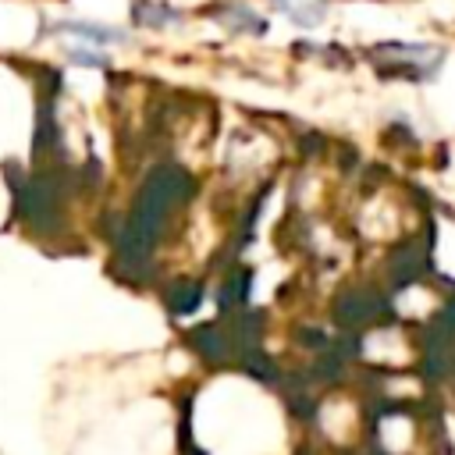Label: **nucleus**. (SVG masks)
Instances as JSON below:
<instances>
[{
	"mask_svg": "<svg viewBox=\"0 0 455 455\" xmlns=\"http://www.w3.org/2000/svg\"><path fill=\"white\" fill-rule=\"evenodd\" d=\"M270 4H274V11H281L299 28L320 25L327 18V7H331V0H270Z\"/></svg>",
	"mask_w": 455,
	"mask_h": 455,
	"instance_id": "2",
	"label": "nucleus"
},
{
	"mask_svg": "<svg viewBox=\"0 0 455 455\" xmlns=\"http://www.w3.org/2000/svg\"><path fill=\"white\" fill-rule=\"evenodd\" d=\"M57 32L78 36V39H85V46H114V43H124V39H128V32H124V28L103 25V21H82V18L57 21Z\"/></svg>",
	"mask_w": 455,
	"mask_h": 455,
	"instance_id": "1",
	"label": "nucleus"
},
{
	"mask_svg": "<svg viewBox=\"0 0 455 455\" xmlns=\"http://www.w3.org/2000/svg\"><path fill=\"white\" fill-rule=\"evenodd\" d=\"M231 28H245V32H252V36H263L267 32V21L263 18H256L249 7H242V4H235V7H228V18H224Z\"/></svg>",
	"mask_w": 455,
	"mask_h": 455,
	"instance_id": "4",
	"label": "nucleus"
},
{
	"mask_svg": "<svg viewBox=\"0 0 455 455\" xmlns=\"http://www.w3.org/2000/svg\"><path fill=\"white\" fill-rule=\"evenodd\" d=\"M135 21L139 25H149V28H164V25L181 21V11L171 7V4H149V0H142V4H135Z\"/></svg>",
	"mask_w": 455,
	"mask_h": 455,
	"instance_id": "3",
	"label": "nucleus"
},
{
	"mask_svg": "<svg viewBox=\"0 0 455 455\" xmlns=\"http://www.w3.org/2000/svg\"><path fill=\"white\" fill-rule=\"evenodd\" d=\"M68 60L71 64H82V68H107V53L100 46H68Z\"/></svg>",
	"mask_w": 455,
	"mask_h": 455,
	"instance_id": "5",
	"label": "nucleus"
}]
</instances>
